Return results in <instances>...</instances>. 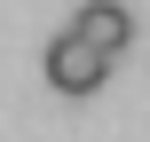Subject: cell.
Segmentation results:
<instances>
[{"label":"cell","instance_id":"6da1fadb","mask_svg":"<svg viewBox=\"0 0 150 142\" xmlns=\"http://www.w3.org/2000/svg\"><path fill=\"white\" fill-rule=\"evenodd\" d=\"M103 79H111V55L87 47L79 32H63V40L47 47V87H55V95H95Z\"/></svg>","mask_w":150,"mask_h":142},{"label":"cell","instance_id":"7a4b0ae2","mask_svg":"<svg viewBox=\"0 0 150 142\" xmlns=\"http://www.w3.org/2000/svg\"><path fill=\"white\" fill-rule=\"evenodd\" d=\"M71 32H79L87 47H103V55H119V47H134V16H127L119 0H87V8L71 16Z\"/></svg>","mask_w":150,"mask_h":142}]
</instances>
